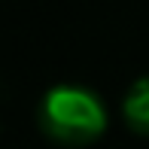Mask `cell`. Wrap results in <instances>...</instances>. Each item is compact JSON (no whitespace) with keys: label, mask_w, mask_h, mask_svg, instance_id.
I'll use <instances>...</instances> for the list:
<instances>
[{"label":"cell","mask_w":149,"mask_h":149,"mask_svg":"<svg viewBox=\"0 0 149 149\" xmlns=\"http://www.w3.org/2000/svg\"><path fill=\"white\" fill-rule=\"evenodd\" d=\"M40 119L52 140L70 146H85L104 137L110 116L104 100L82 85H55L40 104Z\"/></svg>","instance_id":"obj_1"},{"label":"cell","mask_w":149,"mask_h":149,"mask_svg":"<svg viewBox=\"0 0 149 149\" xmlns=\"http://www.w3.org/2000/svg\"><path fill=\"white\" fill-rule=\"evenodd\" d=\"M122 116L134 134L149 137V76H140L131 82V88L125 91V100H122Z\"/></svg>","instance_id":"obj_2"}]
</instances>
